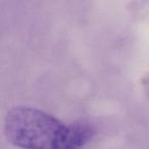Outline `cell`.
Instances as JSON below:
<instances>
[{
    "label": "cell",
    "instance_id": "1",
    "mask_svg": "<svg viewBox=\"0 0 149 149\" xmlns=\"http://www.w3.org/2000/svg\"><path fill=\"white\" fill-rule=\"evenodd\" d=\"M10 144L30 149H74L85 146L94 131L84 124H65L47 112L17 106L7 112L3 126Z\"/></svg>",
    "mask_w": 149,
    "mask_h": 149
}]
</instances>
